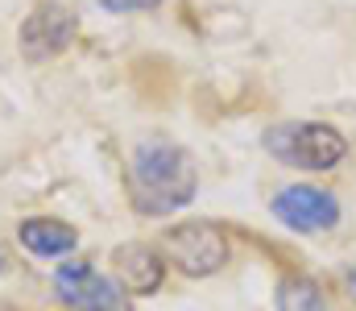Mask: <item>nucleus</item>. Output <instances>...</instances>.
Instances as JSON below:
<instances>
[{
    "mask_svg": "<svg viewBox=\"0 0 356 311\" xmlns=\"http://www.w3.org/2000/svg\"><path fill=\"white\" fill-rule=\"evenodd\" d=\"M266 150L286 162V166H302V170H332L344 154H348V141L344 133H336L332 125H277L266 133Z\"/></svg>",
    "mask_w": 356,
    "mask_h": 311,
    "instance_id": "obj_2",
    "label": "nucleus"
},
{
    "mask_svg": "<svg viewBox=\"0 0 356 311\" xmlns=\"http://www.w3.org/2000/svg\"><path fill=\"white\" fill-rule=\"evenodd\" d=\"M273 216H277L286 228H294V232H323V228H336V224H340V204H336L332 191H323V187H302V183H298V187L277 191Z\"/></svg>",
    "mask_w": 356,
    "mask_h": 311,
    "instance_id": "obj_5",
    "label": "nucleus"
},
{
    "mask_svg": "<svg viewBox=\"0 0 356 311\" xmlns=\"http://www.w3.org/2000/svg\"><path fill=\"white\" fill-rule=\"evenodd\" d=\"M17 237H21V245H25L29 253H38V257H58V253L75 249V241H79V232H75L71 224H63V220H50V216L25 220Z\"/></svg>",
    "mask_w": 356,
    "mask_h": 311,
    "instance_id": "obj_8",
    "label": "nucleus"
},
{
    "mask_svg": "<svg viewBox=\"0 0 356 311\" xmlns=\"http://www.w3.org/2000/svg\"><path fill=\"white\" fill-rule=\"evenodd\" d=\"M54 287H58V299L71 303L75 311H129V299L120 295V287L104 278L99 270H91V262L58 266Z\"/></svg>",
    "mask_w": 356,
    "mask_h": 311,
    "instance_id": "obj_4",
    "label": "nucleus"
},
{
    "mask_svg": "<svg viewBox=\"0 0 356 311\" xmlns=\"http://www.w3.org/2000/svg\"><path fill=\"white\" fill-rule=\"evenodd\" d=\"M129 187H133V207L145 216H166L195 200V166L191 158L162 141L149 137L137 145L133 166H129Z\"/></svg>",
    "mask_w": 356,
    "mask_h": 311,
    "instance_id": "obj_1",
    "label": "nucleus"
},
{
    "mask_svg": "<svg viewBox=\"0 0 356 311\" xmlns=\"http://www.w3.org/2000/svg\"><path fill=\"white\" fill-rule=\"evenodd\" d=\"M112 262H116V274L124 278V287H129V291L149 295V291H158V287H162L166 266H162V257H158L149 245H120V249L112 253Z\"/></svg>",
    "mask_w": 356,
    "mask_h": 311,
    "instance_id": "obj_7",
    "label": "nucleus"
},
{
    "mask_svg": "<svg viewBox=\"0 0 356 311\" xmlns=\"http://www.w3.org/2000/svg\"><path fill=\"white\" fill-rule=\"evenodd\" d=\"M166 257L191 278L216 274L228 262V241L211 224H178L166 232Z\"/></svg>",
    "mask_w": 356,
    "mask_h": 311,
    "instance_id": "obj_3",
    "label": "nucleus"
},
{
    "mask_svg": "<svg viewBox=\"0 0 356 311\" xmlns=\"http://www.w3.org/2000/svg\"><path fill=\"white\" fill-rule=\"evenodd\" d=\"M4 266H8V253H4V245H0V270H4Z\"/></svg>",
    "mask_w": 356,
    "mask_h": 311,
    "instance_id": "obj_11",
    "label": "nucleus"
},
{
    "mask_svg": "<svg viewBox=\"0 0 356 311\" xmlns=\"http://www.w3.org/2000/svg\"><path fill=\"white\" fill-rule=\"evenodd\" d=\"M108 13H133V8H154L158 0H99Z\"/></svg>",
    "mask_w": 356,
    "mask_h": 311,
    "instance_id": "obj_10",
    "label": "nucleus"
},
{
    "mask_svg": "<svg viewBox=\"0 0 356 311\" xmlns=\"http://www.w3.org/2000/svg\"><path fill=\"white\" fill-rule=\"evenodd\" d=\"M277 311H332L323 291L311 278H282L277 282Z\"/></svg>",
    "mask_w": 356,
    "mask_h": 311,
    "instance_id": "obj_9",
    "label": "nucleus"
},
{
    "mask_svg": "<svg viewBox=\"0 0 356 311\" xmlns=\"http://www.w3.org/2000/svg\"><path fill=\"white\" fill-rule=\"evenodd\" d=\"M71 33H75V17L71 8L63 4H42L38 13L25 17L21 25V54L29 63H46L54 54H63L71 46Z\"/></svg>",
    "mask_w": 356,
    "mask_h": 311,
    "instance_id": "obj_6",
    "label": "nucleus"
}]
</instances>
